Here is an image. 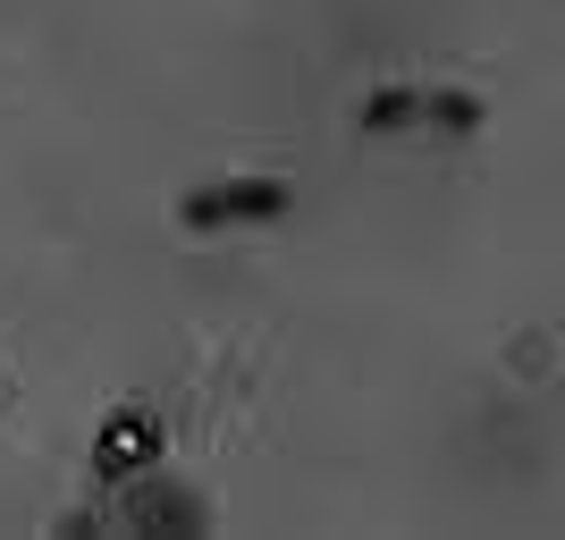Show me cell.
Returning <instances> with one entry per match:
<instances>
[{
    "label": "cell",
    "mask_w": 565,
    "mask_h": 540,
    "mask_svg": "<svg viewBox=\"0 0 565 540\" xmlns=\"http://www.w3.org/2000/svg\"><path fill=\"white\" fill-rule=\"evenodd\" d=\"M423 127H439V136H472V127H481V94H423Z\"/></svg>",
    "instance_id": "3"
},
{
    "label": "cell",
    "mask_w": 565,
    "mask_h": 540,
    "mask_svg": "<svg viewBox=\"0 0 565 540\" xmlns=\"http://www.w3.org/2000/svg\"><path fill=\"white\" fill-rule=\"evenodd\" d=\"M296 194L279 187V178H220V187H194L186 203H178V220H186L194 236L212 229H245V220H279Z\"/></svg>",
    "instance_id": "1"
},
{
    "label": "cell",
    "mask_w": 565,
    "mask_h": 540,
    "mask_svg": "<svg viewBox=\"0 0 565 540\" xmlns=\"http://www.w3.org/2000/svg\"><path fill=\"white\" fill-rule=\"evenodd\" d=\"M363 127H372V136H397V127H423V94H405V85H380V94L363 102Z\"/></svg>",
    "instance_id": "2"
}]
</instances>
